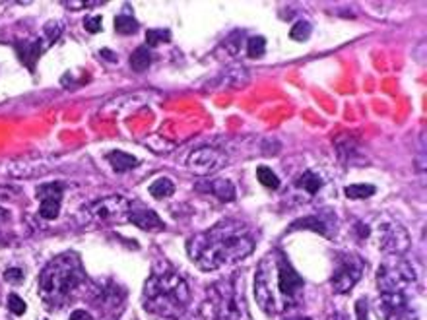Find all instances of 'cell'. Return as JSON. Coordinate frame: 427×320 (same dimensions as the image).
I'll list each match as a JSON object with an SVG mask.
<instances>
[{
  "mask_svg": "<svg viewBox=\"0 0 427 320\" xmlns=\"http://www.w3.org/2000/svg\"><path fill=\"white\" fill-rule=\"evenodd\" d=\"M377 311L383 320L398 319L402 312L408 311V297L398 293H379Z\"/></svg>",
  "mask_w": 427,
  "mask_h": 320,
  "instance_id": "cell-14",
  "label": "cell"
},
{
  "mask_svg": "<svg viewBox=\"0 0 427 320\" xmlns=\"http://www.w3.org/2000/svg\"><path fill=\"white\" fill-rule=\"evenodd\" d=\"M86 281L80 258L74 253H65L53 258L39 276V295L50 307L65 305Z\"/></svg>",
  "mask_w": 427,
  "mask_h": 320,
  "instance_id": "cell-4",
  "label": "cell"
},
{
  "mask_svg": "<svg viewBox=\"0 0 427 320\" xmlns=\"http://www.w3.org/2000/svg\"><path fill=\"white\" fill-rule=\"evenodd\" d=\"M323 185H325V181H323V177L318 175L317 171H305L301 177L295 181V186L305 194H311V196L320 193Z\"/></svg>",
  "mask_w": 427,
  "mask_h": 320,
  "instance_id": "cell-17",
  "label": "cell"
},
{
  "mask_svg": "<svg viewBox=\"0 0 427 320\" xmlns=\"http://www.w3.org/2000/svg\"><path fill=\"white\" fill-rule=\"evenodd\" d=\"M264 51H266V39L264 37L257 35V37L249 39V43H247V55L251 59H259V57L264 55Z\"/></svg>",
  "mask_w": 427,
  "mask_h": 320,
  "instance_id": "cell-25",
  "label": "cell"
},
{
  "mask_svg": "<svg viewBox=\"0 0 427 320\" xmlns=\"http://www.w3.org/2000/svg\"><path fill=\"white\" fill-rule=\"evenodd\" d=\"M257 235L241 219L227 218L196 233L187 243L189 258L206 272L245 260L255 251Z\"/></svg>",
  "mask_w": 427,
  "mask_h": 320,
  "instance_id": "cell-1",
  "label": "cell"
},
{
  "mask_svg": "<svg viewBox=\"0 0 427 320\" xmlns=\"http://www.w3.org/2000/svg\"><path fill=\"white\" fill-rule=\"evenodd\" d=\"M257 179H259L260 185L266 186L270 190H276L278 186H280V179H278L276 173H274L272 169L264 167V165H260V167L257 169Z\"/></svg>",
  "mask_w": 427,
  "mask_h": 320,
  "instance_id": "cell-22",
  "label": "cell"
},
{
  "mask_svg": "<svg viewBox=\"0 0 427 320\" xmlns=\"http://www.w3.org/2000/svg\"><path fill=\"white\" fill-rule=\"evenodd\" d=\"M4 279H6L8 284H22V279H24V270L8 268L4 272Z\"/></svg>",
  "mask_w": 427,
  "mask_h": 320,
  "instance_id": "cell-30",
  "label": "cell"
},
{
  "mask_svg": "<svg viewBox=\"0 0 427 320\" xmlns=\"http://www.w3.org/2000/svg\"><path fill=\"white\" fill-rule=\"evenodd\" d=\"M138 22L133 14H118L115 18V29L121 35H135L138 32Z\"/></svg>",
  "mask_w": 427,
  "mask_h": 320,
  "instance_id": "cell-21",
  "label": "cell"
},
{
  "mask_svg": "<svg viewBox=\"0 0 427 320\" xmlns=\"http://www.w3.org/2000/svg\"><path fill=\"white\" fill-rule=\"evenodd\" d=\"M287 320H311V319H307V316H290Z\"/></svg>",
  "mask_w": 427,
  "mask_h": 320,
  "instance_id": "cell-33",
  "label": "cell"
},
{
  "mask_svg": "<svg viewBox=\"0 0 427 320\" xmlns=\"http://www.w3.org/2000/svg\"><path fill=\"white\" fill-rule=\"evenodd\" d=\"M305 281L293 268L284 251H272L259 262L255 272V299L262 311L276 316L301 303Z\"/></svg>",
  "mask_w": 427,
  "mask_h": 320,
  "instance_id": "cell-2",
  "label": "cell"
},
{
  "mask_svg": "<svg viewBox=\"0 0 427 320\" xmlns=\"http://www.w3.org/2000/svg\"><path fill=\"white\" fill-rule=\"evenodd\" d=\"M148 190H150V194L154 196V198L161 200V198H168V196H171V194L175 193V185H173V181H171V179L159 177L151 183Z\"/></svg>",
  "mask_w": 427,
  "mask_h": 320,
  "instance_id": "cell-19",
  "label": "cell"
},
{
  "mask_svg": "<svg viewBox=\"0 0 427 320\" xmlns=\"http://www.w3.org/2000/svg\"><path fill=\"white\" fill-rule=\"evenodd\" d=\"M68 320H93L92 314L90 312L82 311V309H78V311H74L72 314H70V319Z\"/></svg>",
  "mask_w": 427,
  "mask_h": 320,
  "instance_id": "cell-31",
  "label": "cell"
},
{
  "mask_svg": "<svg viewBox=\"0 0 427 320\" xmlns=\"http://www.w3.org/2000/svg\"><path fill=\"white\" fill-rule=\"evenodd\" d=\"M191 291L181 274L163 266L154 270L144 286V307L163 319H177L189 305Z\"/></svg>",
  "mask_w": 427,
  "mask_h": 320,
  "instance_id": "cell-3",
  "label": "cell"
},
{
  "mask_svg": "<svg viewBox=\"0 0 427 320\" xmlns=\"http://www.w3.org/2000/svg\"><path fill=\"white\" fill-rule=\"evenodd\" d=\"M210 307L216 320H247V305H245L243 286L237 281H226L212 287Z\"/></svg>",
  "mask_w": 427,
  "mask_h": 320,
  "instance_id": "cell-6",
  "label": "cell"
},
{
  "mask_svg": "<svg viewBox=\"0 0 427 320\" xmlns=\"http://www.w3.org/2000/svg\"><path fill=\"white\" fill-rule=\"evenodd\" d=\"M295 229H311L315 233H320L327 239H332L336 231V214L330 210L320 211L318 216H307V218L297 219L295 223L290 225L287 231H295Z\"/></svg>",
  "mask_w": 427,
  "mask_h": 320,
  "instance_id": "cell-13",
  "label": "cell"
},
{
  "mask_svg": "<svg viewBox=\"0 0 427 320\" xmlns=\"http://www.w3.org/2000/svg\"><path fill=\"white\" fill-rule=\"evenodd\" d=\"M196 188L201 193L214 194L222 202H231L235 200V186L226 181V179H210V181H201Z\"/></svg>",
  "mask_w": 427,
  "mask_h": 320,
  "instance_id": "cell-16",
  "label": "cell"
},
{
  "mask_svg": "<svg viewBox=\"0 0 427 320\" xmlns=\"http://www.w3.org/2000/svg\"><path fill=\"white\" fill-rule=\"evenodd\" d=\"M416 270L410 262L398 254H386L377 270V289L379 293H398L406 295L416 284Z\"/></svg>",
  "mask_w": 427,
  "mask_h": 320,
  "instance_id": "cell-5",
  "label": "cell"
},
{
  "mask_svg": "<svg viewBox=\"0 0 427 320\" xmlns=\"http://www.w3.org/2000/svg\"><path fill=\"white\" fill-rule=\"evenodd\" d=\"M60 34H62V26H60L59 22H49L41 29V37H37L32 43H24V45L18 47V53H20L22 60L34 70V64L37 62V59L49 49L53 43L59 39Z\"/></svg>",
  "mask_w": 427,
  "mask_h": 320,
  "instance_id": "cell-9",
  "label": "cell"
},
{
  "mask_svg": "<svg viewBox=\"0 0 427 320\" xmlns=\"http://www.w3.org/2000/svg\"><path fill=\"white\" fill-rule=\"evenodd\" d=\"M363 270H365V264H363V260H361L358 254H338L334 274H332V279H330L332 289L340 295L352 291L353 287L358 286L361 276H363Z\"/></svg>",
  "mask_w": 427,
  "mask_h": 320,
  "instance_id": "cell-8",
  "label": "cell"
},
{
  "mask_svg": "<svg viewBox=\"0 0 427 320\" xmlns=\"http://www.w3.org/2000/svg\"><path fill=\"white\" fill-rule=\"evenodd\" d=\"M379 244L386 254L402 256L410 249V235L400 223L385 221V223L379 225Z\"/></svg>",
  "mask_w": 427,
  "mask_h": 320,
  "instance_id": "cell-11",
  "label": "cell"
},
{
  "mask_svg": "<svg viewBox=\"0 0 427 320\" xmlns=\"http://www.w3.org/2000/svg\"><path fill=\"white\" fill-rule=\"evenodd\" d=\"M241 39H243V34H241V32H233V34L229 35L226 41H224V45L227 47V51L235 55V53L239 51V47H241Z\"/></svg>",
  "mask_w": 427,
  "mask_h": 320,
  "instance_id": "cell-28",
  "label": "cell"
},
{
  "mask_svg": "<svg viewBox=\"0 0 427 320\" xmlns=\"http://www.w3.org/2000/svg\"><path fill=\"white\" fill-rule=\"evenodd\" d=\"M171 41L169 29H148L146 32V45L148 47H158L159 43Z\"/></svg>",
  "mask_w": 427,
  "mask_h": 320,
  "instance_id": "cell-26",
  "label": "cell"
},
{
  "mask_svg": "<svg viewBox=\"0 0 427 320\" xmlns=\"http://www.w3.org/2000/svg\"><path fill=\"white\" fill-rule=\"evenodd\" d=\"M62 193L65 186L62 183H47L37 188V198H39V216L43 219H57L60 214V204H62Z\"/></svg>",
  "mask_w": 427,
  "mask_h": 320,
  "instance_id": "cell-12",
  "label": "cell"
},
{
  "mask_svg": "<svg viewBox=\"0 0 427 320\" xmlns=\"http://www.w3.org/2000/svg\"><path fill=\"white\" fill-rule=\"evenodd\" d=\"M394 320H418V316H416V314H414L412 311H406V312H402L398 319H394Z\"/></svg>",
  "mask_w": 427,
  "mask_h": 320,
  "instance_id": "cell-32",
  "label": "cell"
},
{
  "mask_svg": "<svg viewBox=\"0 0 427 320\" xmlns=\"http://www.w3.org/2000/svg\"><path fill=\"white\" fill-rule=\"evenodd\" d=\"M151 64V53L148 47H138L133 55H130V68L136 72H144L148 70Z\"/></svg>",
  "mask_w": 427,
  "mask_h": 320,
  "instance_id": "cell-20",
  "label": "cell"
},
{
  "mask_svg": "<svg viewBox=\"0 0 427 320\" xmlns=\"http://www.w3.org/2000/svg\"><path fill=\"white\" fill-rule=\"evenodd\" d=\"M101 24H103L101 16H88L84 20V27L90 32V34H97V32H101Z\"/></svg>",
  "mask_w": 427,
  "mask_h": 320,
  "instance_id": "cell-29",
  "label": "cell"
},
{
  "mask_svg": "<svg viewBox=\"0 0 427 320\" xmlns=\"http://www.w3.org/2000/svg\"><path fill=\"white\" fill-rule=\"evenodd\" d=\"M311 32H313V27H311L309 22L299 20L297 24H293L292 32H290V37H292L293 41H307L311 37Z\"/></svg>",
  "mask_w": 427,
  "mask_h": 320,
  "instance_id": "cell-24",
  "label": "cell"
},
{
  "mask_svg": "<svg viewBox=\"0 0 427 320\" xmlns=\"http://www.w3.org/2000/svg\"><path fill=\"white\" fill-rule=\"evenodd\" d=\"M187 165L193 171L194 175H210V173H216L222 167L227 165V155L224 152H219L216 148H210V146H202L198 150H194Z\"/></svg>",
  "mask_w": 427,
  "mask_h": 320,
  "instance_id": "cell-10",
  "label": "cell"
},
{
  "mask_svg": "<svg viewBox=\"0 0 427 320\" xmlns=\"http://www.w3.org/2000/svg\"><path fill=\"white\" fill-rule=\"evenodd\" d=\"M107 161H109L111 167L115 169L117 173H126V171H130V169L138 165V160H136L135 155H130V153H125V152L107 153Z\"/></svg>",
  "mask_w": 427,
  "mask_h": 320,
  "instance_id": "cell-18",
  "label": "cell"
},
{
  "mask_svg": "<svg viewBox=\"0 0 427 320\" xmlns=\"http://www.w3.org/2000/svg\"><path fill=\"white\" fill-rule=\"evenodd\" d=\"M25 309H27V305H25V301L22 299V297H18L16 293L8 295V311L12 312V314L22 316V314L25 312Z\"/></svg>",
  "mask_w": 427,
  "mask_h": 320,
  "instance_id": "cell-27",
  "label": "cell"
},
{
  "mask_svg": "<svg viewBox=\"0 0 427 320\" xmlns=\"http://www.w3.org/2000/svg\"><path fill=\"white\" fill-rule=\"evenodd\" d=\"M128 221L135 223L140 229H146V231H158V229H163V221L158 218L156 211L148 210V208H140V206H130V211H128Z\"/></svg>",
  "mask_w": 427,
  "mask_h": 320,
  "instance_id": "cell-15",
  "label": "cell"
},
{
  "mask_svg": "<svg viewBox=\"0 0 427 320\" xmlns=\"http://www.w3.org/2000/svg\"><path fill=\"white\" fill-rule=\"evenodd\" d=\"M344 194L352 200H361V198H369L375 194V186L373 185H350L346 186Z\"/></svg>",
  "mask_w": 427,
  "mask_h": 320,
  "instance_id": "cell-23",
  "label": "cell"
},
{
  "mask_svg": "<svg viewBox=\"0 0 427 320\" xmlns=\"http://www.w3.org/2000/svg\"><path fill=\"white\" fill-rule=\"evenodd\" d=\"M133 202L118 196V194H111L100 200L86 204L80 210V218L84 223H93V225H109V223H118L128 216Z\"/></svg>",
  "mask_w": 427,
  "mask_h": 320,
  "instance_id": "cell-7",
  "label": "cell"
}]
</instances>
